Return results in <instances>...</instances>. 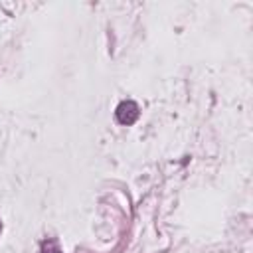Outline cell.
I'll use <instances>...</instances> for the list:
<instances>
[{
    "label": "cell",
    "mask_w": 253,
    "mask_h": 253,
    "mask_svg": "<svg viewBox=\"0 0 253 253\" xmlns=\"http://www.w3.org/2000/svg\"><path fill=\"white\" fill-rule=\"evenodd\" d=\"M42 253H61V251L57 249L55 241H43V245H42Z\"/></svg>",
    "instance_id": "2"
},
{
    "label": "cell",
    "mask_w": 253,
    "mask_h": 253,
    "mask_svg": "<svg viewBox=\"0 0 253 253\" xmlns=\"http://www.w3.org/2000/svg\"><path fill=\"white\" fill-rule=\"evenodd\" d=\"M138 115H140V111L134 101H123V103H119V107L115 111V117L121 125H132L138 119Z\"/></svg>",
    "instance_id": "1"
}]
</instances>
